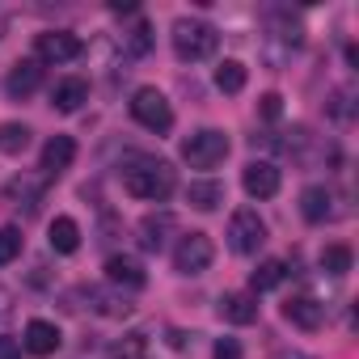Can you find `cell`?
I'll return each mask as SVG.
<instances>
[{"instance_id":"cell-8","label":"cell","mask_w":359,"mask_h":359,"mask_svg":"<svg viewBox=\"0 0 359 359\" xmlns=\"http://www.w3.org/2000/svg\"><path fill=\"white\" fill-rule=\"evenodd\" d=\"M300 216H304L309 224H330V220L346 216V208H342V195H338L334 187H304V195H300Z\"/></svg>"},{"instance_id":"cell-6","label":"cell","mask_w":359,"mask_h":359,"mask_svg":"<svg viewBox=\"0 0 359 359\" xmlns=\"http://www.w3.org/2000/svg\"><path fill=\"white\" fill-rule=\"evenodd\" d=\"M262 245H266V224H262V216H258L254 208L233 212V220H229V250L241 254V258H250V254H258Z\"/></svg>"},{"instance_id":"cell-31","label":"cell","mask_w":359,"mask_h":359,"mask_svg":"<svg viewBox=\"0 0 359 359\" xmlns=\"http://www.w3.org/2000/svg\"><path fill=\"white\" fill-rule=\"evenodd\" d=\"M271 359H309V355H304V351H275Z\"/></svg>"},{"instance_id":"cell-26","label":"cell","mask_w":359,"mask_h":359,"mask_svg":"<svg viewBox=\"0 0 359 359\" xmlns=\"http://www.w3.org/2000/svg\"><path fill=\"white\" fill-rule=\"evenodd\" d=\"M321 271L334 275V279H342L351 271V245H325L321 250Z\"/></svg>"},{"instance_id":"cell-18","label":"cell","mask_w":359,"mask_h":359,"mask_svg":"<svg viewBox=\"0 0 359 359\" xmlns=\"http://www.w3.org/2000/svg\"><path fill=\"white\" fill-rule=\"evenodd\" d=\"M22 346H26L30 355H55V351H60V330H55L51 321L34 317V321L26 325V338H22Z\"/></svg>"},{"instance_id":"cell-20","label":"cell","mask_w":359,"mask_h":359,"mask_svg":"<svg viewBox=\"0 0 359 359\" xmlns=\"http://www.w3.org/2000/svg\"><path fill=\"white\" fill-rule=\"evenodd\" d=\"M287 279V262L283 258H266V262H258L254 271H250V292L258 296V292H271V287H279Z\"/></svg>"},{"instance_id":"cell-14","label":"cell","mask_w":359,"mask_h":359,"mask_svg":"<svg viewBox=\"0 0 359 359\" xmlns=\"http://www.w3.org/2000/svg\"><path fill=\"white\" fill-rule=\"evenodd\" d=\"M216 313L229 325H250V321H258V296L254 292H224L220 304H216Z\"/></svg>"},{"instance_id":"cell-29","label":"cell","mask_w":359,"mask_h":359,"mask_svg":"<svg viewBox=\"0 0 359 359\" xmlns=\"http://www.w3.org/2000/svg\"><path fill=\"white\" fill-rule=\"evenodd\" d=\"M212 359H241V342L237 338H220L216 351H212Z\"/></svg>"},{"instance_id":"cell-19","label":"cell","mask_w":359,"mask_h":359,"mask_svg":"<svg viewBox=\"0 0 359 359\" xmlns=\"http://www.w3.org/2000/svg\"><path fill=\"white\" fill-rule=\"evenodd\" d=\"M187 203H191L195 212H216V208L224 203V187L216 182V177H199V182L187 187Z\"/></svg>"},{"instance_id":"cell-16","label":"cell","mask_w":359,"mask_h":359,"mask_svg":"<svg viewBox=\"0 0 359 359\" xmlns=\"http://www.w3.org/2000/svg\"><path fill=\"white\" fill-rule=\"evenodd\" d=\"M173 229H177V220H173L169 212H156V216H144V220H140V245H144L148 254H161Z\"/></svg>"},{"instance_id":"cell-30","label":"cell","mask_w":359,"mask_h":359,"mask_svg":"<svg viewBox=\"0 0 359 359\" xmlns=\"http://www.w3.org/2000/svg\"><path fill=\"white\" fill-rule=\"evenodd\" d=\"M0 359H22V342L9 338V334H0Z\"/></svg>"},{"instance_id":"cell-32","label":"cell","mask_w":359,"mask_h":359,"mask_svg":"<svg viewBox=\"0 0 359 359\" xmlns=\"http://www.w3.org/2000/svg\"><path fill=\"white\" fill-rule=\"evenodd\" d=\"M0 39H5V13H0Z\"/></svg>"},{"instance_id":"cell-23","label":"cell","mask_w":359,"mask_h":359,"mask_svg":"<svg viewBox=\"0 0 359 359\" xmlns=\"http://www.w3.org/2000/svg\"><path fill=\"white\" fill-rule=\"evenodd\" d=\"M26 148H30V127L26 123H0V152L22 156Z\"/></svg>"},{"instance_id":"cell-17","label":"cell","mask_w":359,"mask_h":359,"mask_svg":"<svg viewBox=\"0 0 359 359\" xmlns=\"http://www.w3.org/2000/svg\"><path fill=\"white\" fill-rule=\"evenodd\" d=\"M85 102H89V85H85L81 76H64V81L51 89V106H55L60 114H76Z\"/></svg>"},{"instance_id":"cell-3","label":"cell","mask_w":359,"mask_h":359,"mask_svg":"<svg viewBox=\"0 0 359 359\" xmlns=\"http://www.w3.org/2000/svg\"><path fill=\"white\" fill-rule=\"evenodd\" d=\"M43 195H47V177L43 173H18V177H9V182L0 187V208L34 216L39 203H43Z\"/></svg>"},{"instance_id":"cell-1","label":"cell","mask_w":359,"mask_h":359,"mask_svg":"<svg viewBox=\"0 0 359 359\" xmlns=\"http://www.w3.org/2000/svg\"><path fill=\"white\" fill-rule=\"evenodd\" d=\"M177 187L173 177V165L161 161V156H135L127 169H123V191L144 199V203H165Z\"/></svg>"},{"instance_id":"cell-25","label":"cell","mask_w":359,"mask_h":359,"mask_svg":"<svg viewBox=\"0 0 359 359\" xmlns=\"http://www.w3.org/2000/svg\"><path fill=\"white\" fill-rule=\"evenodd\" d=\"M123 51H127V55H135V60L152 51V26H148L144 18H140V22H135V26L123 34Z\"/></svg>"},{"instance_id":"cell-24","label":"cell","mask_w":359,"mask_h":359,"mask_svg":"<svg viewBox=\"0 0 359 359\" xmlns=\"http://www.w3.org/2000/svg\"><path fill=\"white\" fill-rule=\"evenodd\" d=\"M245 81H250V72H245L241 60H224V64L216 68V89H220V93H241Z\"/></svg>"},{"instance_id":"cell-11","label":"cell","mask_w":359,"mask_h":359,"mask_svg":"<svg viewBox=\"0 0 359 359\" xmlns=\"http://www.w3.org/2000/svg\"><path fill=\"white\" fill-rule=\"evenodd\" d=\"M72 161H76V140H72V135H51V140L43 144V161H39V169H43V177L51 182V177H60Z\"/></svg>"},{"instance_id":"cell-9","label":"cell","mask_w":359,"mask_h":359,"mask_svg":"<svg viewBox=\"0 0 359 359\" xmlns=\"http://www.w3.org/2000/svg\"><path fill=\"white\" fill-rule=\"evenodd\" d=\"M85 47H81V39L72 34V30H47V34H39L34 39V60L39 64H68V60H76Z\"/></svg>"},{"instance_id":"cell-22","label":"cell","mask_w":359,"mask_h":359,"mask_svg":"<svg viewBox=\"0 0 359 359\" xmlns=\"http://www.w3.org/2000/svg\"><path fill=\"white\" fill-rule=\"evenodd\" d=\"M85 300H89V309H93V313H102V317H127V313L135 309L127 296H110V292H102V287H89V292H85Z\"/></svg>"},{"instance_id":"cell-4","label":"cell","mask_w":359,"mask_h":359,"mask_svg":"<svg viewBox=\"0 0 359 359\" xmlns=\"http://www.w3.org/2000/svg\"><path fill=\"white\" fill-rule=\"evenodd\" d=\"M131 118H135L140 127H148V131L165 135V131L173 127V106H169V97H165L161 89L144 85V89H135V93H131Z\"/></svg>"},{"instance_id":"cell-5","label":"cell","mask_w":359,"mask_h":359,"mask_svg":"<svg viewBox=\"0 0 359 359\" xmlns=\"http://www.w3.org/2000/svg\"><path fill=\"white\" fill-rule=\"evenodd\" d=\"M224 156H229V135L216 131V127H203L191 140H182V161L191 169H216Z\"/></svg>"},{"instance_id":"cell-15","label":"cell","mask_w":359,"mask_h":359,"mask_svg":"<svg viewBox=\"0 0 359 359\" xmlns=\"http://www.w3.org/2000/svg\"><path fill=\"white\" fill-rule=\"evenodd\" d=\"M39 85H43V64H39V60H22V64H13V72L5 76V93H9L13 102L30 97Z\"/></svg>"},{"instance_id":"cell-7","label":"cell","mask_w":359,"mask_h":359,"mask_svg":"<svg viewBox=\"0 0 359 359\" xmlns=\"http://www.w3.org/2000/svg\"><path fill=\"white\" fill-rule=\"evenodd\" d=\"M216 258V245L208 233H187L182 241L173 245V271L177 275H203Z\"/></svg>"},{"instance_id":"cell-12","label":"cell","mask_w":359,"mask_h":359,"mask_svg":"<svg viewBox=\"0 0 359 359\" xmlns=\"http://www.w3.org/2000/svg\"><path fill=\"white\" fill-rule=\"evenodd\" d=\"M106 279H110L114 287L140 292V287L148 283V271H144L140 258H131V254H114V258H106Z\"/></svg>"},{"instance_id":"cell-10","label":"cell","mask_w":359,"mask_h":359,"mask_svg":"<svg viewBox=\"0 0 359 359\" xmlns=\"http://www.w3.org/2000/svg\"><path fill=\"white\" fill-rule=\"evenodd\" d=\"M241 187L250 199H275L279 195V169L271 161H250L241 173Z\"/></svg>"},{"instance_id":"cell-27","label":"cell","mask_w":359,"mask_h":359,"mask_svg":"<svg viewBox=\"0 0 359 359\" xmlns=\"http://www.w3.org/2000/svg\"><path fill=\"white\" fill-rule=\"evenodd\" d=\"M22 254V233L18 229H0V266H9Z\"/></svg>"},{"instance_id":"cell-13","label":"cell","mask_w":359,"mask_h":359,"mask_svg":"<svg viewBox=\"0 0 359 359\" xmlns=\"http://www.w3.org/2000/svg\"><path fill=\"white\" fill-rule=\"evenodd\" d=\"M283 317L292 321V325H300V330H321L325 325V304L317 300V296H287L283 300Z\"/></svg>"},{"instance_id":"cell-21","label":"cell","mask_w":359,"mask_h":359,"mask_svg":"<svg viewBox=\"0 0 359 359\" xmlns=\"http://www.w3.org/2000/svg\"><path fill=\"white\" fill-rule=\"evenodd\" d=\"M51 250L55 254H76L81 250V224L72 216H55L51 220Z\"/></svg>"},{"instance_id":"cell-28","label":"cell","mask_w":359,"mask_h":359,"mask_svg":"<svg viewBox=\"0 0 359 359\" xmlns=\"http://www.w3.org/2000/svg\"><path fill=\"white\" fill-rule=\"evenodd\" d=\"M258 114H262V118H279V114H283V97H279V93H262V97H258Z\"/></svg>"},{"instance_id":"cell-2","label":"cell","mask_w":359,"mask_h":359,"mask_svg":"<svg viewBox=\"0 0 359 359\" xmlns=\"http://www.w3.org/2000/svg\"><path fill=\"white\" fill-rule=\"evenodd\" d=\"M220 34L208 26V22H195V18H177L173 22V55L182 64H199L216 51Z\"/></svg>"}]
</instances>
